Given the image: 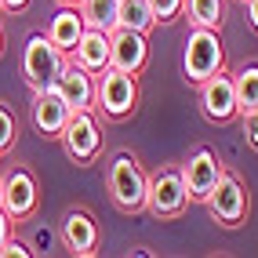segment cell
I'll return each mask as SVG.
<instances>
[{"mask_svg": "<svg viewBox=\"0 0 258 258\" xmlns=\"http://www.w3.org/2000/svg\"><path fill=\"white\" fill-rule=\"evenodd\" d=\"M120 26L124 29H139V33L149 37V29L157 26L149 0H120Z\"/></svg>", "mask_w": 258, "mask_h": 258, "instance_id": "cell-20", "label": "cell"}, {"mask_svg": "<svg viewBox=\"0 0 258 258\" xmlns=\"http://www.w3.org/2000/svg\"><path fill=\"white\" fill-rule=\"evenodd\" d=\"M200 88V113L211 120V124H229V120L240 116V106H236V91H233V73H211Z\"/></svg>", "mask_w": 258, "mask_h": 258, "instance_id": "cell-9", "label": "cell"}, {"mask_svg": "<svg viewBox=\"0 0 258 258\" xmlns=\"http://www.w3.org/2000/svg\"><path fill=\"white\" fill-rule=\"evenodd\" d=\"M84 19H80V11L77 8H58L55 15H51V22H47V29H44V37L55 44L58 51H66V55H70V51L77 47V40L84 37Z\"/></svg>", "mask_w": 258, "mask_h": 258, "instance_id": "cell-16", "label": "cell"}, {"mask_svg": "<svg viewBox=\"0 0 258 258\" xmlns=\"http://www.w3.org/2000/svg\"><path fill=\"white\" fill-rule=\"evenodd\" d=\"M226 66V51H222V29L193 26L185 33V51H182V73L189 84H204L211 73Z\"/></svg>", "mask_w": 258, "mask_h": 258, "instance_id": "cell-2", "label": "cell"}, {"mask_svg": "<svg viewBox=\"0 0 258 258\" xmlns=\"http://www.w3.org/2000/svg\"><path fill=\"white\" fill-rule=\"evenodd\" d=\"M40 204V189L29 167H11L8 175H0V208L8 211L11 222H26Z\"/></svg>", "mask_w": 258, "mask_h": 258, "instance_id": "cell-6", "label": "cell"}, {"mask_svg": "<svg viewBox=\"0 0 258 258\" xmlns=\"http://www.w3.org/2000/svg\"><path fill=\"white\" fill-rule=\"evenodd\" d=\"M33 254H37V251L26 247L22 240H15V236H8V240H4V247H0V258H33Z\"/></svg>", "mask_w": 258, "mask_h": 258, "instance_id": "cell-23", "label": "cell"}, {"mask_svg": "<svg viewBox=\"0 0 258 258\" xmlns=\"http://www.w3.org/2000/svg\"><path fill=\"white\" fill-rule=\"evenodd\" d=\"M233 91H236L240 113L258 109V66H254V62H244V66L233 73Z\"/></svg>", "mask_w": 258, "mask_h": 258, "instance_id": "cell-19", "label": "cell"}, {"mask_svg": "<svg viewBox=\"0 0 258 258\" xmlns=\"http://www.w3.org/2000/svg\"><path fill=\"white\" fill-rule=\"evenodd\" d=\"M66 62H70V55L58 51L44 33H33V37L26 40V47H22V77H26V84L33 91L55 88Z\"/></svg>", "mask_w": 258, "mask_h": 258, "instance_id": "cell-4", "label": "cell"}, {"mask_svg": "<svg viewBox=\"0 0 258 258\" xmlns=\"http://www.w3.org/2000/svg\"><path fill=\"white\" fill-rule=\"evenodd\" d=\"M135 106H139V77L106 66L95 77V109L106 113L109 120H124L135 113Z\"/></svg>", "mask_w": 258, "mask_h": 258, "instance_id": "cell-3", "label": "cell"}, {"mask_svg": "<svg viewBox=\"0 0 258 258\" xmlns=\"http://www.w3.org/2000/svg\"><path fill=\"white\" fill-rule=\"evenodd\" d=\"M77 11H80V19L88 29L113 33L120 26V0H80Z\"/></svg>", "mask_w": 258, "mask_h": 258, "instance_id": "cell-17", "label": "cell"}, {"mask_svg": "<svg viewBox=\"0 0 258 258\" xmlns=\"http://www.w3.org/2000/svg\"><path fill=\"white\" fill-rule=\"evenodd\" d=\"M247 4V22H251V29L258 33V0H244Z\"/></svg>", "mask_w": 258, "mask_h": 258, "instance_id": "cell-27", "label": "cell"}, {"mask_svg": "<svg viewBox=\"0 0 258 258\" xmlns=\"http://www.w3.org/2000/svg\"><path fill=\"white\" fill-rule=\"evenodd\" d=\"M26 8H29V0H0V11H11V15L26 11Z\"/></svg>", "mask_w": 258, "mask_h": 258, "instance_id": "cell-26", "label": "cell"}, {"mask_svg": "<svg viewBox=\"0 0 258 258\" xmlns=\"http://www.w3.org/2000/svg\"><path fill=\"white\" fill-rule=\"evenodd\" d=\"M70 62H77L88 73H102L109 66V33L102 29H84V37L77 40V47L70 51Z\"/></svg>", "mask_w": 258, "mask_h": 258, "instance_id": "cell-15", "label": "cell"}, {"mask_svg": "<svg viewBox=\"0 0 258 258\" xmlns=\"http://www.w3.org/2000/svg\"><path fill=\"white\" fill-rule=\"evenodd\" d=\"M55 88L62 91V98L70 102V109H95V73L80 70L77 62H66L62 73H58V84Z\"/></svg>", "mask_w": 258, "mask_h": 258, "instance_id": "cell-14", "label": "cell"}, {"mask_svg": "<svg viewBox=\"0 0 258 258\" xmlns=\"http://www.w3.org/2000/svg\"><path fill=\"white\" fill-rule=\"evenodd\" d=\"M0 55H4V26H0Z\"/></svg>", "mask_w": 258, "mask_h": 258, "instance_id": "cell-30", "label": "cell"}, {"mask_svg": "<svg viewBox=\"0 0 258 258\" xmlns=\"http://www.w3.org/2000/svg\"><path fill=\"white\" fill-rule=\"evenodd\" d=\"M240 116H244V139H247V146L258 149V109H247Z\"/></svg>", "mask_w": 258, "mask_h": 258, "instance_id": "cell-24", "label": "cell"}, {"mask_svg": "<svg viewBox=\"0 0 258 258\" xmlns=\"http://www.w3.org/2000/svg\"><path fill=\"white\" fill-rule=\"evenodd\" d=\"M182 4L185 0H149V8H153V19H157V26L164 22H175V19H182Z\"/></svg>", "mask_w": 258, "mask_h": 258, "instance_id": "cell-21", "label": "cell"}, {"mask_svg": "<svg viewBox=\"0 0 258 258\" xmlns=\"http://www.w3.org/2000/svg\"><path fill=\"white\" fill-rule=\"evenodd\" d=\"M146 62H149V40H146V33L116 26L109 33V66L120 70V73H135V77H139L146 70Z\"/></svg>", "mask_w": 258, "mask_h": 258, "instance_id": "cell-10", "label": "cell"}, {"mask_svg": "<svg viewBox=\"0 0 258 258\" xmlns=\"http://www.w3.org/2000/svg\"><path fill=\"white\" fill-rule=\"evenodd\" d=\"M182 15L193 26H208V29H222L226 22V0H185Z\"/></svg>", "mask_w": 258, "mask_h": 258, "instance_id": "cell-18", "label": "cell"}, {"mask_svg": "<svg viewBox=\"0 0 258 258\" xmlns=\"http://www.w3.org/2000/svg\"><path fill=\"white\" fill-rule=\"evenodd\" d=\"M58 139H62L66 153H70V160H77L80 167L95 164V157L102 153V131H98V120L91 109H77Z\"/></svg>", "mask_w": 258, "mask_h": 258, "instance_id": "cell-7", "label": "cell"}, {"mask_svg": "<svg viewBox=\"0 0 258 258\" xmlns=\"http://www.w3.org/2000/svg\"><path fill=\"white\" fill-rule=\"evenodd\" d=\"M58 236H62L66 251L88 258V254H95V247H98V222H95L88 211H77V208H73V211H66Z\"/></svg>", "mask_w": 258, "mask_h": 258, "instance_id": "cell-13", "label": "cell"}, {"mask_svg": "<svg viewBox=\"0 0 258 258\" xmlns=\"http://www.w3.org/2000/svg\"><path fill=\"white\" fill-rule=\"evenodd\" d=\"M185 182H182V171L178 167H164L157 175H149L146 185V211L157 215V218H178L185 211Z\"/></svg>", "mask_w": 258, "mask_h": 258, "instance_id": "cell-5", "label": "cell"}, {"mask_svg": "<svg viewBox=\"0 0 258 258\" xmlns=\"http://www.w3.org/2000/svg\"><path fill=\"white\" fill-rule=\"evenodd\" d=\"M19 139V124H15V116L8 106H0V153H8Z\"/></svg>", "mask_w": 258, "mask_h": 258, "instance_id": "cell-22", "label": "cell"}, {"mask_svg": "<svg viewBox=\"0 0 258 258\" xmlns=\"http://www.w3.org/2000/svg\"><path fill=\"white\" fill-rule=\"evenodd\" d=\"M178 171H182V182H185V197L197 200V204H204L208 193L215 189L218 175H222V164H218V157H215L211 149H197Z\"/></svg>", "mask_w": 258, "mask_h": 258, "instance_id": "cell-12", "label": "cell"}, {"mask_svg": "<svg viewBox=\"0 0 258 258\" xmlns=\"http://www.w3.org/2000/svg\"><path fill=\"white\" fill-rule=\"evenodd\" d=\"M70 102L62 98L58 88H44V91H33V127H37L44 139H58L62 127L70 124Z\"/></svg>", "mask_w": 258, "mask_h": 258, "instance_id": "cell-11", "label": "cell"}, {"mask_svg": "<svg viewBox=\"0 0 258 258\" xmlns=\"http://www.w3.org/2000/svg\"><path fill=\"white\" fill-rule=\"evenodd\" d=\"M146 185L149 175L142 171V164L131 157V153H116L109 171H106V189H109V200L116 211L135 215L146 208Z\"/></svg>", "mask_w": 258, "mask_h": 258, "instance_id": "cell-1", "label": "cell"}, {"mask_svg": "<svg viewBox=\"0 0 258 258\" xmlns=\"http://www.w3.org/2000/svg\"><path fill=\"white\" fill-rule=\"evenodd\" d=\"M204 204H208V211H211V218L218 222V226L236 229L240 222L247 218V193H244V185H240V178L229 175V171H222V175H218L215 189L208 193Z\"/></svg>", "mask_w": 258, "mask_h": 258, "instance_id": "cell-8", "label": "cell"}, {"mask_svg": "<svg viewBox=\"0 0 258 258\" xmlns=\"http://www.w3.org/2000/svg\"><path fill=\"white\" fill-rule=\"evenodd\" d=\"M80 0H58V8H77Z\"/></svg>", "mask_w": 258, "mask_h": 258, "instance_id": "cell-29", "label": "cell"}, {"mask_svg": "<svg viewBox=\"0 0 258 258\" xmlns=\"http://www.w3.org/2000/svg\"><path fill=\"white\" fill-rule=\"evenodd\" d=\"M11 236V218H8V211L0 208V247H4V240Z\"/></svg>", "mask_w": 258, "mask_h": 258, "instance_id": "cell-25", "label": "cell"}, {"mask_svg": "<svg viewBox=\"0 0 258 258\" xmlns=\"http://www.w3.org/2000/svg\"><path fill=\"white\" fill-rule=\"evenodd\" d=\"M33 244H37V251H47V244H51V233H47V229H37Z\"/></svg>", "mask_w": 258, "mask_h": 258, "instance_id": "cell-28", "label": "cell"}]
</instances>
